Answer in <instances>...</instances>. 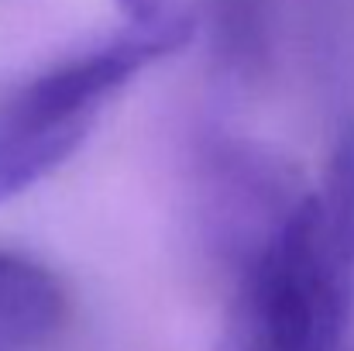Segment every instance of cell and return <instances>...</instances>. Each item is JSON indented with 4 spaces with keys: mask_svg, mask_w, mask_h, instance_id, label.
I'll list each match as a JSON object with an SVG mask.
<instances>
[{
    "mask_svg": "<svg viewBox=\"0 0 354 351\" xmlns=\"http://www.w3.org/2000/svg\"><path fill=\"white\" fill-rule=\"evenodd\" d=\"M62 321V282L35 258L0 251V351H38Z\"/></svg>",
    "mask_w": 354,
    "mask_h": 351,
    "instance_id": "2",
    "label": "cell"
},
{
    "mask_svg": "<svg viewBox=\"0 0 354 351\" xmlns=\"http://www.w3.org/2000/svg\"><path fill=\"white\" fill-rule=\"evenodd\" d=\"M354 317V124L324 176L234 262L221 351H344Z\"/></svg>",
    "mask_w": 354,
    "mask_h": 351,
    "instance_id": "1",
    "label": "cell"
},
{
    "mask_svg": "<svg viewBox=\"0 0 354 351\" xmlns=\"http://www.w3.org/2000/svg\"><path fill=\"white\" fill-rule=\"evenodd\" d=\"M268 24H272V0H214V38L221 59L254 73L268 52Z\"/></svg>",
    "mask_w": 354,
    "mask_h": 351,
    "instance_id": "3",
    "label": "cell"
},
{
    "mask_svg": "<svg viewBox=\"0 0 354 351\" xmlns=\"http://www.w3.org/2000/svg\"><path fill=\"white\" fill-rule=\"evenodd\" d=\"M124 21H151L165 14V0H114Z\"/></svg>",
    "mask_w": 354,
    "mask_h": 351,
    "instance_id": "4",
    "label": "cell"
}]
</instances>
